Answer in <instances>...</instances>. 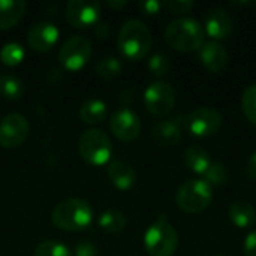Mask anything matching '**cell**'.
I'll use <instances>...</instances> for the list:
<instances>
[{"label":"cell","instance_id":"obj_1","mask_svg":"<svg viewBox=\"0 0 256 256\" xmlns=\"http://www.w3.org/2000/svg\"><path fill=\"white\" fill-rule=\"evenodd\" d=\"M152 33L148 30V27L140 21V20H128L118 33L117 38V46L120 50V52L129 58V60H141L144 58L150 48H152Z\"/></svg>","mask_w":256,"mask_h":256},{"label":"cell","instance_id":"obj_2","mask_svg":"<svg viewBox=\"0 0 256 256\" xmlns=\"http://www.w3.org/2000/svg\"><path fill=\"white\" fill-rule=\"evenodd\" d=\"M204 27L194 18H178L168 24L165 42L177 51H196L204 45Z\"/></svg>","mask_w":256,"mask_h":256},{"label":"cell","instance_id":"obj_3","mask_svg":"<svg viewBox=\"0 0 256 256\" xmlns=\"http://www.w3.org/2000/svg\"><path fill=\"white\" fill-rule=\"evenodd\" d=\"M52 224L64 231H82L93 220L90 204L81 198H68L58 202L51 214Z\"/></svg>","mask_w":256,"mask_h":256},{"label":"cell","instance_id":"obj_4","mask_svg":"<svg viewBox=\"0 0 256 256\" xmlns=\"http://www.w3.org/2000/svg\"><path fill=\"white\" fill-rule=\"evenodd\" d=\"M178 246V236L176 228L160 214L158 220L148 226L144 234V248L150 256H171Z\"/></svg>","mask_w":256,"mask_h":256},{"label":"cell","instance_id":"obj_5","mask_svg":"<svg viewBox=\"0 0 256 256\" xmlns=\"http://www.w3.org/2000/svg\"><path fill=\"white\" fill-rule=\"evenodd\" d=\"M213 200L212 186L204 180L192 178L183 183L176 195V201L180 210L189 214L204 212Z\"/></svg>","mask_w":256,"mask_h":256},{"label":"cell","instance_id":"obj_6","mask_svg":"<svg viewBox=\"0 0 256 256\" xmlns=\"http://www.w3.org/2000/svg\"><path fill=\"white\" fill-rule=\"evenodd\" d=\"M80 156L90 165H105L112 153V146L108 135L100 129H88L78 140Z\"/></svg>","mask_w":256,"mask_h":256},{"label":"cell","instance_id":"obj_7","mask_svg":"<svg viewBox=\"0 0 256 256\" xmlns=\"http://www.w3.org/2000/svg\"><path fill=\"white\" fill-rule=\"evenodd\" d=\"M183 128L189 130L190 135L198 138H207L219 132L224 124L222 114L208 106H201L183 117Z\"/></svg>","mask_w":256,"mask_h":256},{"label":"cell","instance_id":"obj_8","mask_svg":"<svg viewBox=\"0 0 256 256\" xmlns=\"http://www.w3.org/2000/svg\"><path fill=\"white\" fill-rule=\"evenodd\" d=\"M144 104L150 114L165 117L176 105V90L166 81H154L144 92Z\"/></svg>","mask_w":256,"mask_h":256},{"label":"cell","instance_id":"obj_9","mask_svg":"<svg viewBox=\"0 0 256 256\" xmlns=\"http://www.w3.org/2000/svg\"><path fill=\"white\" fill-rule=\"evenodd\" d=\"M92 57V42L84 36L69 38L60 48L58 60L62 66L70 72L80 70Z\"/></svg>","mask_w":256,"mask_h":256},{"label":"cell","instance_id":"obj_10","mask_svg":"<svg viewBox=\"0 0 256 256\" xmlns=\"http://www.w3.org/2000/svg\"><path fill=\"white\" fill-rule=\"evenodd\" d=\"M30 132L27 118L18 112L4 116L0 120V146L4 148H15L21 146Z\"/></svg>","mask_w":256,"mask_h":256},{"label":"cell","instance_id":"obj_11","mask_svg":"<svg viewBox=\"0 0 256 256\" xmlns=\"http://www.w3.org/2000/svg\"><path fill=\"white\" fill-rule=\"evenodd\" d=\"M100 3L94 0H70L66 4V20L75 28H84L99 21Z\"/></svg>","mask_w":256,"mask_h":256},{"label":"cell","instance_id":"obj_12","mask_svg":"<svg viewBox=\"0 0 256 256\" xmlns=\"http://www.w3.org/2000/svg\"><path fill=\"white\" fill-rule=\"evenodd\" d=\"M110 129L116 138L120 141L129 142L138 138L141 132V120L140 117L129 108L117 110L110 118Z\"/></svg>","mask_w":256,"mask_h":256},{"label":"cell","instance_id":"obj_13","mask_svg":"<svg viewBox=\"0 0 256 256\" xmlns=\"http://www.w3.org/2000/svg\"><path fill=\"white\" fill-rule=\"evenodd\" d=\"M58 39V28L51 21H39L28 28L27 42L36 51H48Z\"/></svg>","mask_w":256,"mask_h":256},{"label":"cell","instance_id":"obj_14","mask_svg":"<svg viewBox=\"0 0 256 256\" xmlns=\"http://www.w3.org/2000/svg\"><path fill=\"white\" fill-rule=\"evenodd\" d=\"M234 22L232 18L230 16V14L220 8L212 9L207 16H206V22H204V32L213 38V39H226L231 32H232Z\"/></svg>","mask_w":256,"mask_h":256},{"label":"cell","instance_id":"obj_15","mask_svg":"<svg viewBox=\"0 0 256 256\" xmlns=\"http://www.w3.org/2000/svg\"><path fill=\"white\" fill-rule=\"evenodd\" d=\"M200 51V58L202 64L210 70V72H222L226 64H228V52L224 45H220L216 40L204 42V45L198 50Z\"/></svg>","mask_w":256,"mask_h":256},{"label":"cell","instance_id":"obj_16","mask_svg":"<svg viewBox=\"0 0 256 256\" xmlns=\"http://www.w3.org/2000/svg\"><path fill=\"white\" fill-rule=\"evenodd\" d=\"M106 172H108L111 183L120 190H129L136 182V172L134 166L126 160L110 162Z\"/></svg>","mask_w":256,"mask_h":256},{"label":"cell","instance_id":"obj_17","mask_svg":"<svg viewBox=\"0 0 256 256\" xmlns=\"http://www.w3.org/2000/svg\"><path fill=\"white\" fill-rule=\"evenodd\" d=\"M153 140L164 147H172L182 140V126L180 122L174 120H162L158 122L152 129Z\"/></svg>","mask_w":256,"mask_h":256},{"label":"cell","instance_id":"obj_18","mask_svg":"<svg viewBox=\"0 0 256 256\" xmlns=\"http://www.w3.org/2000/svg\"><path fill=\"white\" fill-rule=\"evenodd\" d=\"M27 4L22 0H0V30L16 26L24 16Z\"/></svg>","mask_w":256,"mask_h":256},{"label":"cell","instance_id":"obj_19","mask_svg":"<svg viewBox=\"0 0 256 256\" xmlns=\"http://www.w3.org/2000/svg\"><path fill=\"white\" fill-rule=\"evenodd\" d=\"M230 219L231 222L240 228L248 230L252 228L256 222V212L249 201H236L230 207Z\"/></svg>","mask_w":256,"mask_h":256},{"label":"cell","instance_id":"obj_20","mask_svg":"<svg viewBox=\"0 0 256 256\" xmlns=\"http://www.w3.org/2000/svg\"><path fill=\"white\" fill-rule=\"evenodd\" d=\"M212 158L210 153L207 150H204L202 147L198 146H192L184 152V164L186 166L196 172V174H204L207 171V168L212 165Z\"/></svg>","mask_w":256,"mask_h":256},{"label":"cell","instance_id":"obj_21","mask_svg":"<svg viewBox=\"0 0 256 256\" xmlns=\"http://www.w3.org/2000/svg\"><path fill=\"white\" fill-rule=\"evenodd\" d=\"M106 117V104L100 99H87L80 108V118L87 124L102 123Z\"/></svg>","mask_w":256,"mask_h":256},{"label":"cell","instance_id":"obj_22","mask_svg":"<svg viewBox=\"0 0 256 256\" xmlns=\"http://www.w3.org/2000/svg\"><path fill=\"white\" fill-rule=\"evenodd\" d=\"M99 226L106 231V232H111V234H116V232H122L124 228H126V216L118 212V210H106L100 216H99Z\"/></svg>","mask_w":256,"mask_h":256},{"label":"cell","instance_id":"obj_23","mask_svg":"<svg viewBox=\"0 0 256 256\" xmlns=\"http://www.w3.org/2000/svg\"><path fill=\"white\" fill-rule=\"evenodd\" d=\"M24 93L22 82L14 75L0 76V94L9 100H18Z\"/></svg>","mask_w":256,"mask_h":256},{"label":"cell","instance_id":"obj_24","mask_svg":"<svg viewBox=\"0 0 256 256\" xmlns=\"http://www.w3.org/2000/svg\"><path fill=\"white\" fill-rule=\"evenodd\" d=\"M24 48L18 42H8L0 50V62L6 66H16L24 60Z\"/></svg>","mask_w":256,"mask_h":256},{"label":"cell","instance_id":"obj_25","mask_svg":"<svg viewBox=\"0 0 256 256\" xmlns=\"http://www.w3.org/2000/svg\"><path fill=\"white\" fill-rule=\"evenodd\" d=\"M122 72V62L117 57H104L96 63V74L104 80H111Z\"/></svg>","mask_w":256,"mask_h":256},{"label":"cell","instance_id":"obj_26","mask_svg":"<svg viewBox=\"0 0 256 256\" xmlns=\"http://www.w3.org/2000/svg\"><path fill=\"white\" fill-rule=\"evenodd\" d=\"M34 256H72V252L63 243L54 240H45L34 249Z\"/></svg>","mask_w":256,"mask_h":256},{"label":"cell","instance_id":"obj_27","mask_svg":"<svg viewBox=\"0 0 256 256\" xmlns=\"http://www.w3.org/2000/svg\"><path fill=\"white\" fill-rule=\"evenodd\" d=\"M202 180L210 186H222L226 182V170L220 162H212L207 171L202 174Z\"/></svg>","mask_w":256,"mask_h":256},{"label":"cell","instance_id":"obj_28","mask_svg":"<svg viewBox=\"0 0 256 256\" xmlns=\"http://www.w3.org/2000/svg\"><path fill=\"white\" fill-rule=\"evenodd\" d=\"M242 108L248 120L256 126V84L250 86L244 93L242 99Z\"/></svg>","mask_w":256,"mask_h":256},{"label":"cell","instance_id":"obj_29","mask_svg":"<svg viewBox=\"0 0 256 256\" xmlns=\"http://www.w3.org/2000/svg\"><path fill=\"white\" fill-rule=\"evenodd\" d=\"M148 69L154 76H165L171 69V63H170L168 56L164 52L153 54L148 60Z\"/></svg>","mask_w":256,"mask_h":256},{"label":"cell","instance_id":"obj_30","mask_svg":"<svg viewBox=\"0 0 256 256\" xmlns=\"http://www.w3.org/2000/svg\"><path fill=\"white\" fill-rule=\"evenodd\" d=\"M164 8L170 14L182 15V14L190 12V9L194 8V2H190V0H168V2H164Z\"/></svg>","mask_w":256,"mask_h":256},{"label":"cell","instance_id":"obj_31","mask_svg":"<svg viewBox=\"0 0 256 256\" xmlns=\"http://www.w3.org/2000/svg\"><path fill=\"white\" fill-rule=\"evenodd\" d=\"M140 9L147 14V15H154L158 14L162 8H164V2H158V0H144L138 3Z\"/></svg>","mask_w":256,"mask_h":256},{"label":"cell","instance_id":"obj_32","mask_svg":"<svg viewBox=\"0 0 256 256\" xmlns=\"http://www.w3.org/2000/svg\"><path fill=\"white\" fill-rule=\"evenodd\" d=\"M75 256H96L98 250L96 246L92 244L90 242H81L75 246Z\"/></svg>","mask_w":256,"mask_h":256},{"label":"cell","instance_id":"obj_33","mask_svg":"<svg viewBox=\"0 0 256 256\" xmlns=\"http://www.w3.org/2000/svg\"><path fill=\"white\" fill-rule=\"evenodd\" d=\"M243 250H244V256H256V231H252L244 238Z\"/></svg>","mask_w":256,"mask_h":256},{"label":"cell","instance_id":"obj_34","mask_svg":"<svg viewBox=\"0 0 256 256\" xmlns=\"http://www.w3.org/2000/svg\"><path fill=\"white\" fill-rule=\"evenodd\" d=\"M246 176L256 182V153H254L250 156V159L248 160V165H246Z\"/></svg>","mask_w":256,"mask_h":256},{"label":"cell","instance_id":"obj_35","mask_svg":"<svg viewBox=\"0 0 256 256\" xmlns=\"http://www.w3.org/2000/svg\"><path fill=\"white\" fill-rule=\"evenodd\" d=\"M96 33H98L100 38H105V36H108V34H110V27H108L105 22L98 24V26H96Z\"/></svg>","mask_w":256,"mask_h":256},{"label":"cell","instance_id":"obj_36","mask_svg":"<svg viewBox=\"0 0 256 256\" xmlns=\"http://www.w3.org/2000/svg\"><path fill=\"white\" fill-rule=\"evenodd\" d=\"M106 4L110 8H114V9H122V8H124L128 4V2L126 0H108Z\"/></svg>","mask_w":256,"mask_h":256},{"label":"cell","instance_id":"obj_37","mask_svg":"<svg viewBox=\"0 0 256 256\" xmlns=\"http://www.w3.org/2000/svg\"><path fill=\"white\" fill-rule=\"evenodd\" d=\"M255 6H256V3H255Z\"/></svg>","mask_w":256,"mask_h":256}]
</instances>
